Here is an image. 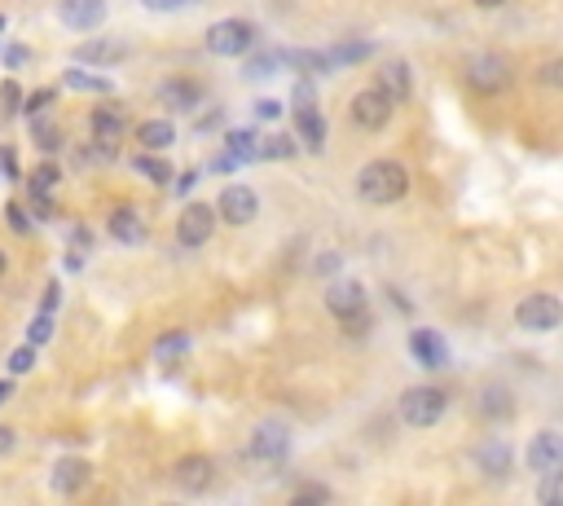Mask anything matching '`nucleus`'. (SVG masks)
Returning <instances> with one entry per match:
<instances>
[{
  "instance_id": "1",
  "label": "nucleus",
  "mask_w": 563,
  "mask_h": 506,
  "mask_svg": "<svg viewBox=\"0 0 563 506\" xmlns=\"http://www.w3.org/2000/svg\"><path fill=\"white\" fill-rule=\"evenodd\" d=\"M291 119H295V137H300V146L308 154H322L326 150V115H322V102H317V80L313 75H295Z\"/></svg>"
},
{
  "instance_id": "2",
  "label": "nucleus",
  "mask_w": 563,
  "mask_h": 506,
  "mask_svg": "<svg viewBox=\"0 0 563 506\" xmlns=\"http://www.w3.org/2000/svg\"><path fill=\"white\" fill-rule=\"evenodd\" d=\"M410 194V172L396 159H374L357 172V198L370 207H392Z\"/></svg>"
},
{
  "instance_id": "3",
  "label": "nucleus",
  "mask_w": 563,
  "mask_h": 506,
  "mask_svg": "<svg viewBox=\"0 0 563 506\" xmlns=\"http://www.w3.org/2000/svg\"><path fill=\"white\" fill-rule=\"evenodd\" d=\"M462 84L480 97H502V93H511V84H515V62L498 49H480L462 62Z\"/></svg>"
},
{
  "instance_id": "4",
  "label": "nucleus",
  "mask_w": 563,
  "mask_h": 506,
  "mask_svg": "<svg viewBox=\"0 0 563 506\" xmlns=\"http://www.w3.org/2000/svg\"><path fill=\"white\" fill-rule=\"evenodd\" d=\"M396 410H401V423L405 427H436L440 418L449 410V392L436 388V383H414V388L401 392V401H396Z\"/></svg>"
},
{
  "instance_id": "5",
  "label": "nucleus",
  "mask_w": 563,
  "mask_h": 506,
  "mask_svg": "<svg viewBox=\"0 0 563 506\" xmlns=\"http://www.w3.org/2000/svg\"><path fill=\"white\" fill-rule=\"evenodd\" d=\"M559 322H563V304H559V295H550V291H533L515 304V326H520L524 335H555Z\"/></svg>"
},
{
  "instance_id": "6",
  "label": "nucleus",
  "mask_w": 563,
  "mask_h": 506,
  "mask_svg": "<svg viewBox=\"0 0 563 506\" xmlns=\"http://www.w3.org/2000/svg\"><path fill=\"white\" fill-rule=\"evenodd\" d=\"M203 44L216 53V58H242V53H251V44H256V27L242 18H220L207 27Z\"/></svg>"
},
{
  "instance_id": "7",
  "label": "nucleus",
  "mask_w": 563,
  "mask_h": 506,
  "mask_svg": "<svg viewBox=\"0 0 563 506\" xmlns=\"http://www.w3.org/2000/svg\"><path fill=\"white\" fill-rule=\"evenodd\" d=\"M172 484L185 498H203L216 484V458L212 454H181L172 462Z\"/></svg>"
},
{
  "instance_id": "8",
  "label": "nucleus",
  "mask_w": 563,
  "mask_h": 506,
  "mask_svg": "<svg viewBox=\"0 0 563 506\" xmlns=\"http://www.w3.org/2000/svg\"><path fill=\"white\" fill-rule=\"evenodd\" d=\"M392 110H396V102L383 93V88H361V93L348 102V119L361 132H383L392 124Z\"/></svg>"
},
{
  "instance_id": "9",
  "label": "nucleus",
  "mask_w": 563,
  "mask_h": 506,
  "mask_svg": "<svg viewBox=\"0 0 563 506\" xmlns=\"http://www.w3.org/2000/svg\"><path fill=\"white\" fill-rule=\"evenodd\" d=\"M216 234V207L212 203H185L181 216H176V242H181L185 251H198L207 247Z\"/></svg>"
},
{
  "instance_id": "10",
  "label": "nucleus",
  "mask_w": 563,
  "mask_h": 506,
  "mask_svg": "<svg viewBox=\"0 0 563 506\" xmlns=\"http://www.w3.org/2000/svg\"><path fill=\"white\" fill-rule=\"evenodd\" d=\"M256 216H260V194L251 190V185L234 181V185H225V190H220L216 220H225V225H234V229H247Z\"/></svg>"
},
{
  "instance_id": "11",
  "label": "nucleus",
  "mask_w": 563,
  "mask_h": 506,
  "mask_svg": "<svg viewBox=\"0 0 563 506\" xmlns=\"http://www.w3.org/2000/svg\"><path fill=\"white\" fill-rule=\"evenodd\" d=\"M410 357L423 370H432V374L449 370V344H445V335L432 330V326H414L410 330Z\"/></svg>"
},
{
  "instance_id": "12",
  "label": "nucleus",
  "mask_w": 563,
  "mask_h": 506,
  "mask_svg": "<svg viewBox=\"0 0 563 506\" xmlns=\"http://www.w3.org/2000/svg\"><path fill=\"white\" fill-rule=\"evenodd\" d=\"M524 462H528L533 476H550V471H559L563 467V436L555 432V427H542V432L528 440Z\"/></svg>"
},
{
  "instance_id": "13",
  "label": "nucleus",
  "mask_w": 563,
  "mask_h": 506,
  "mask_svg": "<svg viewBox=\"0 0 563 506\" xmlns=\"http://www.w3.org/2000/svg\"><path fill=\"white\" fill-rule=\"evenodd\" d=\"M322 300H326V313L339 317V322H344V317H352V313H361V308H370V295H366V286H361L357 278L330 282Z\"/></svg>"
},
{
  "instance_id": "14",
  "label": "nucleus",
  "mask_w": 563,
  "mask_h": 506,
  "mask_svg": "<svg viewBox=\"0 0 563 506\" xmlns=\"http://www.w3.org/2000/svg\"><path fill=\"white\" fill-rule=\"evenodd\" d=\"M106 234L115 242H124V247H141L146 242V220L132 203H115L106 216Z\"/></svg>"
},
{
  "instance_id": "15",
  "label": "nucleus",
  "mask_w": 563,
  "mask_h": 506,
  "mask_svg": "<svg viewBox=\"0 0 563 506\" xmlns=\"http://www.w3.org/2000/svg\"><path fill=\"white\" fill-rule=\"evenodd\" d=\"M286 454H291V436L278 423H260L256 436L247 440V458H256V462H282Z\"/></svg>"
},
{
  "instance_id": "16",
  "label": "nucleus",
  "mask_w": 563,
  "mask_h": 506,
  "mask_svg": "<svg viewBox=\"0 0 563 506\" xmlns=\"http://www.w3.org/2000/svg\"><path fill=\"white\" fill-rule=\"evenodd\" d=\"M88 480H93V467H88L84 458H58V467H53V476H49L58 498H80L88 489Z\"/></svg>"
},
{
  "instance_id": "17",
  "label": "nucleus",
  "mask_w": 563,
  "mask_h": 506,
  "mask_svg": "<svg viewBox=\"0 0 563 506\" xmlns=\"http://www.w3.org/2000/svg\"><path fill=\"white\" fill-rule=\"evenodd\" d=\"M106 0H62L58 5V18H62V27H71V31H97L106 22Z\"/></svg>"
},
{
  "instance_id": "18",
  "label": "nucleus",
  "mask_w": 563,
  "mask_h": 506,
  "mask_svg": "<svg viewBox=\"0 0 563 506\" xmlns=\"http://www.w3.org/2000/svg\"><path fill=\"white\" fill-rule=\"evenodd\" d=\"M476 414L489 418V423H506L515 414V392L506 383H480L476 392Z\"/></svg>"
},
{
  "instance_id": "19",
  "label": "nucleus",
  "mask_w": 563,
  "mask_h": 506,
  "mask_svg": "<svg viewBox=\"0 0 563 506\" xmlns=\"http://www.w3.org/2000/svg\"><path fill=\"white\" fill-rule=\"evenodd\" d=\"M159 102L172 110H194L203 102V84L194 75H168V80H159Z\"/></svg>"
},
{
  "instance_id": "20",
  "label": "nucleus",
  "mask_w": 563,
  "mask_h": 506,
  "mask_svg": "<svg viewBox=\"0 0 563 506\" xmlns=\"http://www.w3.org/2000/svg\"><path fill=\"white\" fill-rule=\"evenodd\" d=\"M471 462H476V471L480 476H489V480H506L511 476V445L506 440H484V445H476V454H471Z\"/></svg>"
},
{
  "instance_id": "21",
  "label": "nucleus",
  "mask_w": 563,
  "mask_h": 506,
  "mask_svg": "<svg viewBox=\"0 0 563 506\" xmlns=\"http://www.w3.org/2000/svg\"><path fill=\"white\" fill-rule=\"evenodd\" d=\"M379 84H383V93L392 97V102H410L414 97V71H410V62L405 58H388L379 66Z\"/></svg>"
},
{
  "instance_id": "22",
  "label": "nucleus",
  "mask_w": 563,
  "mask_h": 506,
  "mask_svg": "<svg viewBox=\"0 0 563 506\" xmlns=\"http://www.w3.org/2000/svg\"><path fill=\"white\" fill-rule=\"evenodd\" d=\"M137 146L141 150H168V146H176V124H172V119H141V124H137Z\"/></svg>"
},
{
  "instance_id": "23",
  "label": "nucleus",
  "mask_w": 563,
  "mask_h": 506,
  "mask_svg": "<svg viewBox=\"0 0 563 506\" xmlns=\"http://www.w3.org/2000/svg\"><path fill=\"white\" fill-rule=\"evenodd\" d=\"M374 49L379 44H370V40H344L335 49H326V62H330V71H344V66H361L366 58H374Z\"/></svg>"
},
{
  "instance_id": "24",
  "label": "nucleus",
  "mask_w": 563,
  "mask_h": 506,
  "mask_svg": "<svg viewBox=\"0 0 563 506\" xmlns=\"http://www.w3.org/2000/svg\"><path fill=\"white\" fill-rule=\"evenodd\" d=\"M88 128H93V137L97 141H115L119 146V137H124V110H115V106H97L93 115H88Z\"/></svg>"
},
{
  "instance_id": "25",
  "label": "nucleus",
  "mask_w": 563,
  "mask_h": 506,
  "mask_svg": "<svg viewBox=\"0 0 563 506\" xmlns=\"http://www.w3.org/2000/svg\"><path fill=\"white\" fill-rule=\"evenodd\" d=\"M190 330H163L159 339H154V361H159V366H176V361L185 357V352H190Z\"/></svg>"
},
{
  "instance_id": "26",
  "label": "nucleus",
  "mask_w": 563,
  "mask_h": 506,
  "mask_svg": "<svg viewBox=\"0 0 563 506\" xmlns=\"http://www.w3.org/2000/svg\"><path fill=\"white\" fill-rule=\"evenodd\" d=\"M256 159H269V163H278V159H300V154H295V137H286V132H269V137H264V132H260Z\"/></svg>"
},
{
  "instance_id": "27",
  "label": "nucleus",
  "mask_w": 563,
  "mask_h": 506,
  "mask_svg": "<svg viewBox=\"0 0 563 506\" xmlns=\"http://www.w3.org/2000/svg\"><path fill=\"white\" fill-rule=\"evenodd\" d=\"M62 84L66 88H75V93H110V84L106 75H93V71H80V66H66L62 71Z\"/></svg>"
},
{
  "instance_id": "28",
  "label": "nucleus",
  "mask_w": 563,
  "mask_h": 506,
  "mask_svg": "<svg viewBox=\"0 0 563 506\" xmlns=\"http://www.w3.org/2000/svg\"><path fill=\"white\" fill-rule=\"evenodd\" d=\"M132 172L146 176L150 185H172V168H168V159H159V154H137V159H132Z\"/></svg>"
},
{
  "instance_id": "29",
  "label": "nucleus",
  "mask_w": 563,
  "mask_h": 506,
  "mask_svg": "<svg viewBox=\"0 0 563 506\" xmlns=\"http://www.w3.org/2000/svg\"><path fill=\"white\" fill-rule=\"evenodd\" d=\"M242 58H247V62H242V75H247V80H264V75L282 71L278 53H256V49H251V53H242Z\"/></svg>"
},
{
  "instance_id": "30",
  "label": "nucleus",
  "mask_w": 563,
  "mask_h": 506,
  "mask_svg": "<svg viewBox=\"0 0 563 506\" xmlns=\"http://www.w3.org/2000/svg\"><path fill=\"white\" fill-rule=\"evenodd\" d=\"M31 141L44 150V154H58L62 150V132L49 124V119H40V115H31Z\"/></svg>"
},
{
  "instance_id": "31",
  "label": "nucleus",
  "mask_w": 563,
  "mask_h": 506,
  "mask_svg": "<svg viewBox=\"0 0 563 506\" xmlns=\"http://www.w3.org/2000/svg\"><path fill=\"white\" fill-rule=\"evenodd\" d=\"M75 58L88 62V66H97V62H119L124 58V49H115V44H102V40H88L75 49Z\"/></svg>"
},
{
  "instance_id": "32",
  "label": "nucleus",
  "mask_w": 563,
  "mask_h": 506,
  "mask_svg": "<svg viewBox=\"0 0 563 506\" xmlns=\"http://www.w3.org/2000/svg\"><path fill=\"white\" fill-rule=\"evenodd\" d=\"M256 141H260V132L256 128H234V132H225V150H234L242 154V159H256Z\"/></svg>"
},
{
  "instance_id": "33",
  "label": "nucleus",
  "mask_w": 563,
  "mask_h": 506,
  "mask_svg": "<svg viewBox=\"0 0 563 506\" xmlns=\"http://www.w3.org/2000/svg\"><path fill=\"white\" fill-rule=\"evenodd\" d=\"M537 502H542V506H555V502H563V467H559V471H550V476H542V489H537Z\"/></svg>"
},
{
  "instance_id": "34",
  "label": "nucleus",
  "mask_w": 563,
  "mask_h": 506,
  "mask_svg": "<svg viewBox=\"0 0 563 506\" xmlns=\"http://www.w3.org/2000/svg\"><path fill=\"white\" fill-rule=\"evenodd\" d=\"M31 370H36V344H22L9 352V374H14V379L18 374H31Z\"/></svg>"
},
{
  "instance_id": "35",
  "label": "nucleus",
  "mask_w": 563,
  "mask_h": 506,
  "mask_svg": "<svg viewBox=\"0 0 563 506\" xmlns=\"http://www.w3.org/2000/svg\"><path fill=\"white\" fill-rule=\"evenodd\" d=\"M53 339V313H36L31 317V326H27V344H49Z\"/></svg>"
},
{
  "instance_id": "36",
  "label": "nucleus",
  "mask_w": 563,
  "mask_h": 506,
  "mask_svg": "<svg viewBox=\"0 0 563 506\" xmlns=\"http://www.w3.org/2000/svg\"><path fill=\"white\" fill-rule=\"evenodd\" d=\"M335 493L326 489V484H304V489L291 493V506H308V502H330Z\"/></svg>"
},
{
  "instance_id": "37",
  "label": "nucleus",
  "mask_w": 563,
  "mask_h": 506,
  "mask_svg": "<svg viewBox=\"0 0 563 506\" xmlns=\"http://www.w3.org/2000/svg\"><path fill=\"white\" fill-rule=\"evenodd\" d=\"M5 220H9V229H14V234H31V229H36V220L22 212L18 203H5Z\"/></svg>"
},
{
  "instance_id": "38",
  "label": "nucleus",
  "mask_w": 563,
  "mask_h": 506,
  "mask_svg": "<svg viewBox=\"0 0 563 506\" xmlns=\"http://www.w3.org/2000/svg\"><path fill=\"white\" fill-rule=\"evenodd\" d=\"M49 106H53V88H40V93H31V97H27V102H22L18 110L31 119V115H40V110H49Z\"/></svg>"
},
{
  "instance_id": "39",
  "label": "nucleus",
  "mask_w": 563,
  "mask_h": 506,
  "mask_svg": "<svg viewBox=\"0 0 563 506\" xmlns=\"http://www.w3.org/2000/svg\"><path fill=\"white\" fill-rule=\"evenodd\" d=\"M542 88H550V93H555V88H563V58H550V62L542 66Z\"/></svg>"
},
{
  "instance_id": "40",
  "label": "nucleus",
  "mask_w": 563,
  "mask_h": 506,
  "mask_svg": "<svg viewBox=\"0 0 563 506\" xmlns=\"http://www.w3.org/2000/svg\"><path fill=\"white\" fill-rule=\"evenodd\" d=\"M31 181H36V185H49V190H53V185H58V181H62V172H58V163H53V159H44V163H40V168H36V172H31Z\"/></svg>"
},
{
  "instance_id": "41",
  "label": "nucleus",
  "mask_w": 563,
  "mask_h": 506,
  "mask_svg": "<svg viewBox=\"0 0 563 506\" xmlns=\"http://www.w3.org/2000/svg\"><path fill=\"white\" fill-rule=\"evenodd\" d=\"M339 269H344V256H339V251H322V256L313 260V273H322V278L326 273H339Z\"/></svg>"
},
{
  "instance_id": "42",
  "label": "nucleus",
  "mask_w": 563,
  "mask_h": 506,
  "mask_svg": "<svg viewBox=\"0 0 563 506\" xmlns=\"http://www.w3.org/2000/svg\"><path fill=\"white\" fill-rule=\"evenodd\" d=\"M0 102H5V115H18L22 93H18V84H14V80H5V84H0Z\"/></svg>"
},
{
  "instance_id": "43",
  "label": "nucleus",
  "mask_w": 563,
  "mask_h": 506,
  "mask_svg": "<svg viewBox=\"0 0 563 506\" xmlns=\"http://www.w3.org/2000/svg\"><path fill=\"white\" fill-rule=\"evenodd\" d=\"M0 53H5V66H14V71H18V66H27V62H31L27 44H9V49H0Z\"/></svg>"
},
{
  "instance_id": "44",
  "label": "nucleus",
  "mask_w": 563,
  "mask_h": 506,
  "mask_svg": "<svg viewBox=\"0 0 563 506\" xmlns=\"http://www.w3.org/2000/svg\"><path fill=\"white\" fill-rule=\"evenodd\" d=\"M141 5H146L150 14H172V9H185V5H194V0H141Z\"/></svg>"
},
{
  "instance_id": "45",
  "label": "nucleus",
  "mask_w": 563,
  "mask_h": 506,
  "mask_svg": "<svg viewBox=\"0 0 563 506\" xmlns=\"http://www.w3.org/2000/svg\"><path fill=\"white\" fill-rule=\"evenodd\" d=\"M242 163H247V159H242V154L225 150V154H220V159H212V172H234V168H242Z\"/></svg>"
},
{
  "instance_id": "46",
  "label": "nucleus",
  "mask_w": 563,
  "mask_h": 506,
  "mask_svg": "<svg viewBox=\"0 0 563 506\" xmlns=\"http://www.w3.org/2000/svg\"><path fill=\"white\" fill-rule=\"evenodd\" d=\"M58 304H62V286H58V282H49V286H44V304H40V313H58Z\"/></svg>"
},
{
  "instance_id": "47",
  "label": "nucleus",
  "mask_w": 563,
  "mask_h": 506,
  "mask_svg": "<svg viewBox=\"0 0 563 506\" xmlns=\"http://www.w3.org/2000/svg\"><path fill=\"white\" fill-rule=\"evenodd\" d=\"M0 172H5L9 176V181H18V159H14V150H0Z\"/></svg>"
},
{
  "instance_id": "48",
  "label": "nucleus",
  "mask_w": 563,
  "mask_h": 506,
  "mask_svg": "<svg viewBox=\"0 0 563 506\" xmlns=\"http://www.w3.org/2000/svg\"><path fill=\"white\" fill-rule=\"evenodd\" d=\"M14 445H18V432H14V427H5V423H0V458H5V454H14Z\"/></svg>"
},
{
  "instance_id": "49",
  "label": "nucleus",
  "mask_w": 563,
  "mask_h": 506,
  "mask_svg": "<svg viewBox=\"0 0 563 506\" xmlns=\"http://www.w3.org/2000/svg\"><path fill=\"white\" fill-rule=\"evenodd\" d=\"M256 115H260V119H278V115H282V102H269V97H260V102H256Z\"/></svg>"
},
{
  "instance_id": "50",
  "label": "nucleus",
  "mask_w": 563,
  "mask_h": 506,
  "mask_svg": "<svg viewBox=\"0 0 563 506\" xmlns=\"http://www.w3.org/2000/svg\"><path fill=\"white\" fill-rule=\"evenodd\" d=\"M62 269H66V273H80V269H84V256H80V251H66Z\"/></svg>"
},
{
  "instance_id": "51",
  "label": "nucleus",
  "mask_w": 563,
  "mask_h": 506,
  "mask_svg": "<svg viewBox=\"0 0 563 506\" xmlns=\"http://www.w3.org/2000/svg\"><path fill=\"white\" fill-rule=\"evenodd\" d=\"M194 181H198V172H181V176H176V194H190Z\"/></svg>"
},
{
  "instance_id": "52",
  "label": "nucleus",
  "mask_w": 563,
  "mask_h": 506,
  "mask_svg": "<svg viewBox=\"0 0 563 506\" xmlns=\"http://www.w3.org/2000/svg\"><path fill=\"white\" fill-rule=\"evenodd\" d=\"M9 396H14V379H0V405H5Z\"/></svg>"
},
{
  "instance_id": "53",
  "label": "nucleus",
  "mask_w": 563,
  "mask_h": 506,
  "mask_svg": "<svg viewBox=\"0 0 563 506\" xmlns=\"http://www.w3.org/2000/svg\"><path fill=\"white\" fill-rule=\"evenodd\" d=\"M471 5H476V9H502L506 0H471Z\"/></svg>"
},
{
  "instance_id": "54",
  "label": "nucleus",
  "mask_w": 563,
  "mask_h": 506,
  "mask_svg": "<svg viewBox=\"0 0 563 506\" xmlns=\"http://www.w3.org/2000/svg\"><path fill=\"white\" fill-rule=\"evenodd\" d=\"M9 269V256H5V251H0V273H5Z\"/></svg>"
},
{
  "instance_id": "55",
  "label": "nucleus",
  "mask_w": 563,
  "mask_h": 506,
  "mask_svg": "<svg viewBox=\"0 0 563 506\" xmlns=\"http://www.w3.org/2000/svg\"><path fill=\"white\" fill-rule=\"evenodd\" d=\"M0 31H5V14H0Z\"/></svg>"
}]
</instances>
